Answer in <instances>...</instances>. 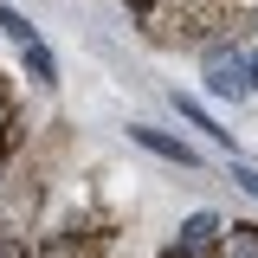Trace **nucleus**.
<instances>
[{"label": "nucleus", "mask_w": 258, "mask_h": 258, "mask_svg": "<svg viewBox=\"0 0 258 258\" xmlns=\"http://www.w3.org/2000/svg\"><path fill=\"white\" fill-rule=\"evenodd\" d=\"M129 136H136L142 149H155V155H168V161H181V168H194V161H200V155H194V149H187V142H174V136H161V129H142V123H136V129H129Z\"/></svg>", "instance_id": "1"}, {"label": "nucleus", "mask_w": 258, "mask_h": 258, "mask_svg": "<svg viewBox=\"0 0 258 258\" xmlns=\"http://www.w3.org/2000/svg\"><path fill=\"white\" fill-rule=\"evenodd\" d=\"M174 103H181V116H187L194 129H207L213 142H232V129H220V123H213V116H207V110H200V103H194V97H181V91H174Z\"/></svg>", "instance_id": "2"}, {"label": "nucleus", "mask_w": 258, "mask_h": 258, "mask_svg": "<svg viewBox=\"0 0 258 258\" xmlns=\"http://www.w3.org/2000/svg\"><path fill=\"white\" fill-rule=\"evenodd\" d=\"M213 91H220V97H245V78H239V58H213Z\"/></svg>", "instance_id": "3"}, {"label": "nucleus", "mask_w": 258, "mask_h": 258, "mask_svg": "<svg viewBox=\"0 0 258 258\" xmlns=\"http://www.w3.org/2000/svg\"><path fill=\"white\" fill-rule=\"evenodd\" d=\"M20 58H26V71L39 78V84H52V78H58V71H52V52H45L39 39H32V45H20Z\"/></svg>", "instance_id": "4"}, {"label": "nucleus", "mask_w": 258, "mask_h": 258, "mask_svg": "<svg viewBox=\"0 0 258 258\" xmlns=\"http://www.w3.org/2000/svg\"><path fill=\"white\" fill-rule=\"evenodd\" d=\"M0 26H7V39H13V45H32V39H39V32H32L20 13H13V7H0Z\"/></svg>", "instance_id": "5"}, {"label": "nucleus", "mask_w": 258, "mask_h": 258, "mask_svg": "<svg viewBox=\"0 0 258 258\" xmlns=\"http://www.w3.org/2000/svg\"><path fill=\"white\" fill-rule=\"evenodd\" d=\"M232 181H239V187H245V194L258 200V168H232Z\"/></svg>", "instance_id": "6"}, {"label": "nucleus", "mask_w": 258, "mask_h": 258, "mask_svg": "<svg viewBox=\"0 0 258 258\" xmlns=\"http://www.w3.org/2000/svg\"><path fill=\"white\" fill-rule=\"evenodd\" d=\"M245 71H252V78H245V91H258V58H252V64H245Z\"/></svg>", "instance_id": "7"}]
</instances>
